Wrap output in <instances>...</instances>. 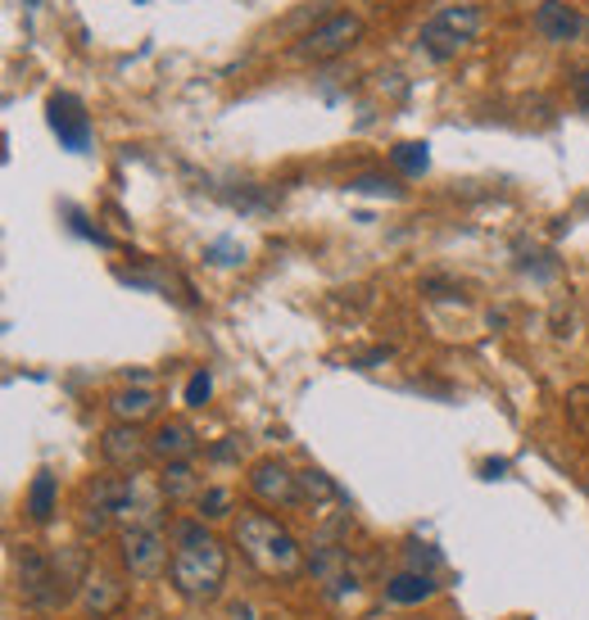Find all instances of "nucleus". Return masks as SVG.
Wrapping results in <instances>:
<instances>
[{"label":"nucleus","mask_w":589,"mask_h":620,"mask_svg":"<svg viewBox=\"0 0 589 620\" xmlns=\"http://www.w3.org/2000/svg\"><path fill=\"white\" fill-rule=\"evenodd\" d=\"M159 490L168 503H186V499H200V475H195L190 462H168V471L159 475Z\"/></svg>","instance_id":"2eb2a0df"},{"label":"nucleus","mask_w":589,"mask_h":620,"mask_svg":"<svg viewBox=\"0 0 589 620\" xmlns=\"http://www.w3.org/2000/svg\"><path fill=\"white\" fill-rule=\"evenodd\" d=\"M426 598H435V580L422 571H400L385 580V602H395V607H418Z\"/></svg>","instance_id":"4468645a"},{"label":"nucleus","mask_w":589,"mask_h":620,"mask_svg":"<svg viewBox=\"0 0 589 620\" xmlns=\"http://www.w3.org/2000/svg\"><path fill=\"white\" fill-rule=\"evenodd\" d=\"M14 593L23 598V607H37V611H59L69 602L55 571V553H41L32 543L14 548Z\"/></svg>","instance_id":"7ed1b4c3"},{"label":"nucleus","mask_w":589,"mask_h":620,"mask_svg":"<svg viewBox=\"0 0 589 620\" xmlns=\"http://www.w3.org/2000/svg\"><path fill=\"white\" fill-rule=\"evenodd\" d=\"M404 553H409V562H413V571H422V575H431V571L440 567V553H435V548H431V543H418V539H413V543L404 548Z\"/></svg>","instance_id":"412c9836"},{"label":"nucleus","mask_w":589,"mask_h":620,"mask_svg":"<svg viewBox=\"0 0 589 620\" xmlns=\"http://www.w3.org/2000/svg\"><path fill=\"white\" fill-rule=\"evenodd\" d=\"M122 602H127V584H122V575H114V571H105V567H91L87 584L78 589V607H82V616H87V620H114V616L122 611Z\"/></svg>","instance_id":"1a4fd4ad"},{"label":"nucleus","mask_w":589,"mask_h":620,"mask_svg":"<svg viewBox=\"0 0 589 620\" xmlns=\"http://www.w3.org/2000/svg\"><path fill=\"white\" fill-rule=\"evenodd\" d=\"M109 412H114L118 422H127V426H141L146 417H155V412H159V394L146 390V385L118 390V394H109Z\"/></svg>","instance_id":"ddd939ff"},{"label":"nucleus","mask_w":589,"mask_h":620,"mask_svg":"<svg viewBox=\"0 0 589 620\" xmlns=\"http://www.w3.org/2000/svg\"><path fill=\"white\" fill-rule=\"evenodd\" d=\"M571 96H576V105L589 114V68H580V73L571 78Z\"/></svg>","instance_id":"5701e85b"},{"label":"nucleus","mask_w":589,"mask_h":620,"mask_svg":"<svg viewBox=\"0 0 589 620\" xmlns=\"http://www.w3.org/2000/svg\"><path fill=\"white\" fill-rule=\"evenodd\" d=\"M195 449H200V440H195V431L186 422H164L155 435H150V453L164 457V462H190Z\"/></svg>","instance_id":"f8f14e48"},{"label":"nucleus","mask_w":589,"mask_h":620,"mask_svg":"<svg viewBox=\"0 0 589 620\" xmlns=\"http://www.w3.org/2000/svg\"><path fill=\"white\" fill-rule=\"evenodd\" d=\"M350 190H363V195H400V186L385 181V177H354Z\"/></svg>","instance_id":"4be33fe9"},{"label":"nucleus","mask_w":589,"mask_h":620,"mask_svg":"<svg viewBox=\"0 0 589 620\" xmlns=\"http://www.w3.org/2000/svg\"><path fill=\"white\" fill-rule=\"evenodd\" d=\"M580 28H585V19L567 6V0H540L536 6V32L544 37V41H576L580 37Z\"/></svg>","instance_id":"9b49d317"},{"label":"nucleus","mask_w":589,"mask_h":620,"mask_svg":"<svg viewBox=\"0 0 589 620\" xmlns=\"http://www.w3.org/2000/svg\"><path fill=\"white\" fill-rule=\"evenodd\" d=\"M100 457H105V466H114V471H141V462L150 457V440H141L137 426L118 422V426H109V431L100 435Z\"/></svg>","instance_id":"9d476101"},{"label":"nucleus","mask_w":589,"mask_h":620,"mask_svg":"<svg viewBox=\"0 0 589 620\" xmlns=\"http://www.w3.org/2000/svg\"><path fill=\"white\" fill-rule=\"evenodd\" d=\"M173 539L159 530V525H127L118 534V558H122V571L132 580H159L173 562Z\"/></svg>","instance_id":"20e7f679"},{"label":"nucleus","mask_w":589,"mask_h":620,"mask_svg":"<svg viewBox=\"0 0 589 620\" xmlns=\"http://www.w3.org/2000/svg\"><path fill=\"white\" fill-rule=\"evenodd\" d=\"M173 562H168V575H173V589L190 602H214L227 584V548L205 530V521H177L173 525Z\"/></svg>","instance_id":"f257e3e1"},{"label":"nucleus","mask_w":589,"mask_h":620,"mask_svg":"<svg viewBox=\"0 0 589 620\" xmlns=\"http://www.w3.org/2000/svg\"><path fill=\"white\" fill-rule=\"evenodd\" d=\"M209 394H214V376L200 367V372H195V376L186 381V403H190V407H205Z\"/></svg>","instance_id":"aec40b11"},{"label":"nucleus","mask_w":589,"mask_h":620,"mask_svg":"<svg viewBox=\"0 0 589 620\" xmlns=\"http://www.w3.org/2000/svg\"><path fill=\"white\" fill-rule=\"evenodd\" d=\"M132 620H164V616H159V611H155V607H146V611H137V616H132Z\"/></svg>","instance_id":"b1692460"},{"label":"nucleus","mask_w":589,"mask_h":620,"mask_svg":"<svg viewBox=\"0 0 589 620\" xmlns=\"http://www.w3.org/2000/svg\"><path fill=\"white\" fill-rule=\"evenodd\" d=\"M477 32H481V10H477V6H449V10H440L431 23H422L418 46H422L431 59L444 63V59H453L463 46H472Z\"/></svg>","instance_id":"39448f33"},{"label":"nucleus","mask_w":589,"mask_h":620,"mask_svg":"<svg viewBox=\"0 0 589 620\" xmlns=\"http://www.w3.org/2000/svg\"><path fill=\"white\" fill-rule=\"evenodd\" d=\"M195 512H200V521H218V516H227V512H232V490L209 485L200 499H195Z\"/></svg>","instance_id":"a211bd4d"},{"label":"nucleus","mask_w":589,"mask_h":620,"mask_svg":"<svg viewBox=\"0 0 589 620\" xmlns=\"http://www.w3.org/2000/svg\"><path fill=\"white\" fill-rule=\"evenodd\" d=\"M46 122H50V131L59 136L63 150L78 155V150L91 146V118H87V109H82L78 96H69V91L50 96V100H46Z\"/></svg>","instance_id":"6e6552de"},{"label":"nucleus","mask_w":589,"mask_h":620,"mask_svg":"<svg viewBox=\"0 0 589 620\" xmlns=\"http://www.w3.org/2000/svg\"><path fill=\"white\" fill-rule=\"evenodd\" d=\"M28 516L37 521V525H46L50 516H55V508H59V490H55V475L50 471H37L32 475V485H28Z\"/></svg>","instance_id":"dca6fc26"},{"label":"nucleus","mask_w":589,"mask_h":620,"mask_svg":"<svg viewBox=\"0 0 589 620\" xmlns=\"http://www.w3.org/2000/svg\"><path fill=\"white\" fill-rule=\"evenodd\" d=\"M236 548H240V558L268 580H291L304 571L300 539L268 512H240L236 516Z\"/></svg>","instance_id":"f03ea898"},{"label":"nucleus","mask_w":589,"mask_h":620,"mask_svg":"<svg viewBox=\"0 0 589 620\" xmlns=\"http://www.w3.org/2000/svg\"><path fill=\"white\" fill-rule=\"evenodd\" d=\"M567 417H571V426H576V431H585V435H589V385H580V390H571V394H567Z\"/></svg>","instance_id":"6ab92c4d"},{"label":"nucleus","mask_w":589,"mask_h":620,"mask_svg":"<svg viewBox=\"0 0 589 620\" xmlns=\"http://www.w3.org/2000/svg\"><path fill=\"white\" fill-rule=\"evenodd\" d=\"M426 150H431L426 141H400L395 150H390V164H395L404 177H422L431 168V155Z\"/></svg>","instance_id":"f3484780"},{"label":"nucleus","mask_w":589,"mask_h":620,"mask_svg":"<svg viewBox=\"0 0 589 620\" xmlns=\"http://www.w3.org/2000/svg\"><path fill=\"white\" fill-rule=\"evenodd\" d=\"M249 494L268 508H295L300 503V471H291L282 457H258L249 466Z\"/></svg>","instance_id":"0eeeda50"},{"label":"nucleus","mask_w":589,"mask_h":620,"mask_svg":"<svg viewBox=\"0 0 589 620\" xmlns=\"http://www.w3.org/2000/svg\"><path fill=\"white\" fill-rule=\"evenodd\" d=\"M359 37H363V19H359V14H326L313 32L300 37L295 55H300V59H313V63H326V59L345 55Z\"/></svg>","instance_id":"423d86ee"}]
</instances>
